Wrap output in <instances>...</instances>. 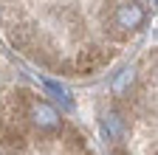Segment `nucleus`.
Masks as SVG:
<instances>
[]
</instances>
